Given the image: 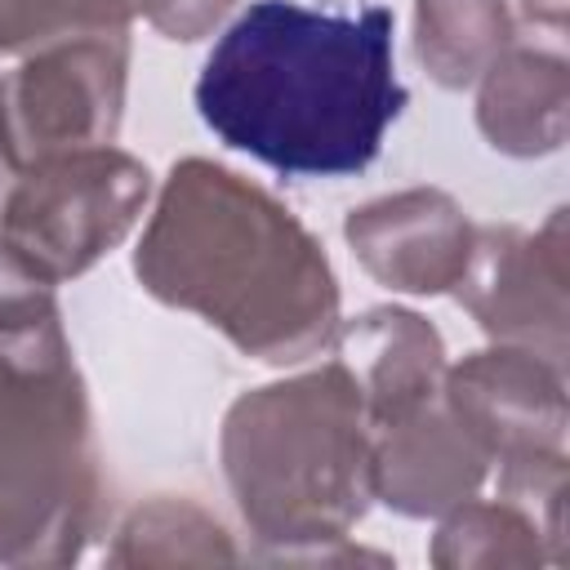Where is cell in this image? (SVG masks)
<instances>
[{
	"instance_id": "obj_1",
	"label": "cell",
	"mask_w": 570,
	"mask_h": 570,
	"mask_svg": "<svg viewBox=\"0 0 570 570\" xmlns=\"http://www.w3.org/2000/svg\"><path fill=\"white\" fill-rule=\"evenodd\" d=\"M396 18L254 0L196 76L209 134L285 178H347L374 165L410 94L396 76Z\"/></svg>"
},
{
	"instance_id": "obj_2",
	"label": "cell",
	"mask_w": 570,
	"mask_h": 570,
	"mask_svg": "<svg viewBox=\"0 0 570 570\" xmlns=\"http://www.w3.org/2000/svg\"><path fill=\"white\" fill-rule=\"evenodd\" d=\"M138 285L214 325L263 365L321 356L338 330V276L303 218L254 178L205 156L178 160L134 249Z\"/></svg>"
},
{
	"instance_id": "obj_3",
	"label": "cell",
	"mask_w": 570,
	"mask_h": 570,
	"mask_svg": "<svg viewBox=\"0 0 570 570\" xmlns=\"http://www.w3.org/2000/svg\"><path fill=\"white\" fill-rule=\"evenodd\" d=\"M370 441L361 392L338 361L240 392L218 432V459L258 557L294 561L347 539L370 512Z\"/></svg>"
},
{
	"instance_id": "obj_4",
	"label": "cell",
	"mask_w": 570,
	"mask_h": 570,
	"mask_svg": "<svg viewBox=\"0 0 570 570\" xmlns=\"http://www.w3.org/2000/svg\"><path fill=\"white\" fill-rule=\"evenodd\" d=\"M98 517L102 468L71 343L0 352V566H71Z\"/></svg>"
},
{
	"instance_id": "obj_5",
	"label": "cell",
	"mask_w": 570,
	"mask_h": 570,
	"mask_svg": "<svg viewBox=\"0 0 570 570\" xmlns=\"http://www.w3.org/2000/svg\"><path fill=\"white\" fill-rule=\"evenodd\" d=\"M151 205V169L120 147L40 160L4 187L0 240L49 285L85 276Z\"/></svg>"
},
{
	"instance_id": "obj_6",
	"label": "cell",
	"mask_w": 570,
	"mask_h": 570,
	"mask_svg": "<svg viewBox=\"0 0 570 570\" xmlns=\"http://www.w3.org/2000/svg\"><path fill=\"white\" fill-rule=\"evenodd\" d=\"M125 85L129 31L58 40L0 71V160L9 174L116 142Z\"/></svg>"
},
{
	"instance_id": "obj_7",
	"label": "cell",
	"mask_w": 570,
	"mask_h": 570,
	"mask_svg": "<svg viewBox=\"0 0 570 570\" xmlns=\"http://www.w3.org/2000/svg\"><path fill=\"white\" fill-rule=\"evenodd\" d=\"M570 258L566 209H552L543 227L490 223L476 227L463 276L454 281L459 307L494 338L530 347L566 370L570 343Z\"/></svg>"
},
{
	"instance_id": "obj_8",
	"label": "cell",
	"mask_w": 570,
	"mask_h": 570,
	"mask_svg": "<svg viewBox=\"0 0 570 570\" xmlns=\"http://www.w3.org/2000/svg\"><path fill=\"white\" fill-rule=\"evenodd\" d=\"M441 401L494 468L557 454L566 441V370L512 343L445 361Z\"/></svg>"
},
{
	"instance_id": "obj_9",
	"label": "cell",
	"mask_w": 570,
	"mask_h": 570,
	"mask_svg": "<svg viewBox=\"0 0 570 570\" xmlns=\"http://www.w3.org/2000/svg\"><path fill=\"white\" fill-rule=\"evenodd\" d=\"M343 236L361 267L396 294H445L468 267L472 218L441 187H405L356 205Z\"/></svg>"
},
{
	"instance_id": "obj_10",
	"label": "cell",
	"mask_w": 570,
	"mask_h": 570,
	"mask_svg": "<svg viewBox=\"0 0 570 570\" xmlns=\"http://www.w3.org/2000/svg\"><path fill=\"white\" fill-rule=\"evenodd\" d=\"M490 472L481 445L445 410L441 392L419 410L374 428L370 441V481L401 517H441L454 503L472 499Z\"/></svg>"
},
{
	"instance_id": "obj_11",
	"label": "cell",
	"mask_w": 570,
	"mask_h": 570,
	"mask_svg": "<svg viewBox=\"0 0 570 570\" xmlns=\"http://www.w3.org/2000/svg\"><path fill=\"white\" fill-rule=\"evenodd\" d=\"M325 352L356 383L370 428H383L441 392L445 338L428 316L410 307L383 303L352 321H338Z\"/></svg>"
},
{
	"instance_id": "obj_12",
	"label": "cell",
	"mask_w": 570,
	"mask_h": 570,
	"mask_svg": "<svg viewBox=\"0 0 570 570\" xmlns=\"http://www.w3.org/2000/svg\"><path fill=\"white\" fill-rule=\"evenodd\" d=\"M476 125L503 156H552L570 129V67L557 49L508 45L476 80Z\"/></svg>"
},
{
	"instance_id": "obj_13",
	"label": "cell",
	"mask_w": 570,
	"mask_h": 570,
	"mask_svg": "<svg viewBox=\"0 0 570 570\" xmlns=\"http://www.w3.org/2000/svg\"><path fill=\"white\" fill-rule=\"evenodd\" d=\"M517 40L508 0H414V58L441 89H468Z\"/></svg>"
},
{
	"instance_id": "obj_14",
	"label": "cell",
	"mask_w": 570,
	"mask_h": 570,
	"mask_svg": "<svg viewBox=\"0 0 570 570\" xmlns=\"http://www.w3.org/2000/svg\"><path fill=\"white\" fill-rule=\"evenodd\" d=\"M227 566L240 561L227 525L187 494H151L125 512L107 566Z\"/></svg>"
},
{
	"instance_id": "obj_15",
	"label": "cell",
	"mask_w": 570,
	"mask_h": 570,
	"mask_svg": "<svg viewBox=\"0 0 570 570\" xmlns=\"http://www.w3.org/2000/svg\"><path fill=\"white\" fill-rule=\"evenodd\" d=\"M428 561L441 570H468V566H539L548 561L539 525L512 503V499H463L450 512H441V525L432 534Z\"/></svg>"
},
{
	"instance_id": "obj_16",
	"label": "cell",
	"mask_w": 570,
	"mask_h": 570,
	"mask_svg": "<svg viewBox=\"0 0 570 570\" xmlns=\"http://www.w3.org/2000/svg\"><path fill=\"white\" fill-rule=\"evenodd\" d=\"M134 0H0V58H27L76 36L129 31Z\"/></svg>"
},
{
	"instance_id": "obj_17",
	"label": "cell",
	"mask_w": 570,
	"mask_h": 570,
	"mask_svg": "<svg viewBox=\"0 0 570 570\" xmlns=\"http://www.w3.org/2000/svg\"><path fill=\"white\" fill-rule=\"evenodd\" d=\"M62 307L49 281H40L0 240V352H45L62 347Z\"/></svg>"
},
{
	"instance_id": "obj_18",
	"label": "cell",
	"mask_w": 570,
	"mask_h": 570,
	"mask_svg": "<svg viewBox=\"0 0 570 570\" xmlns=\"http://www.w3.org/2000/svg\"><path fill=\"white\" fill-rule=\"evenodd\" d=\"M240 0H134V13H142L165 40H205Z\"/></svg>"
},
{
	"instance_id": "obj_19",
	"label": "cell",
	"mask_w": 570,
	"mask_h": 570,
	"mask_svg": "<svg viewBox=\"0 0 570 570\" xmlns=\"http://www.w3.org/2000/svg\"><path fill=\"white\" fill-rule=\"evenodd\" d=\"M517 4H521V13H525L530 22H539V27H552V31L566 27V4H570V0H517Z\"/></svg>"
},
{
	"instance_id": "obj_20",
	"label": "cell",
	"mask_w": 570,
	"mask_h": 570,
	"mask_svg": "<svg viewBox=\"0 0 570 570\" xmlns=\"http://www.w3.org/2000/svg\"><path fill=\"white\" fill-rule=\"evenodd\" d=\"M9 178H13V174H9V165L0 160V200H4V187H9Z\"/></svg>"
}]
</instances>
